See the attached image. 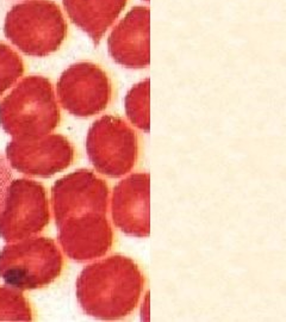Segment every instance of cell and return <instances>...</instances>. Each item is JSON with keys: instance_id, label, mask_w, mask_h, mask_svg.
Here are the masks:
<instances>
[{"instance_id": "obj_11", "label": "cell", "mask_w": 286, "mask_h": 322, "mask_svg": "<svg viewBox=\"0 0 286 322\" xmlns=\"http://www.w3.org/2000/svg\"><path fill=\"white\" fill-rule=\"evenodd\" d=\"M12 161L25 173L50 176L66 169L73 160V147L60 135H50L40 141H25L11 145Z\"/></svg>"}, {"instance_id": "obj_1", "label": "cell", "mask_w": 286, "mask_h": 322, "mask_svg": "<svg viewBox=\"0 0 286 322\" xmlns=\"http://www.w3.org/2000/svg\"><path fill=\"white\" fill-rule=\"evenodd\" d=\"M144 275L134 259L113 254L86 267L78 279V299L85 313L101 320L129 316L139 306Z\"/></svg>"}, {"instance_id": "obj_14", "label": "cell", "mask_w": 286, "mask_h": 322, "mask_svg": "<svg viewBox=\"0 0 286 322\" xmlns=\"http://www.w3.org/2000/svg\"><path fill=\"white\" fill-rule=\"evenodd\" d=\"M150 80L149 78L140 81L130 88L124 99V108L129 121L144 133L150 129Z\"/></svg>"}, {"instance_id": "obj_2", "label": "cell", "mask_w": 286, "mask_h": 322, "mask_svg": "<svg viewBox=\"0 0 286 322\" xmlns=\"http://www.w3.org/2000/svg\"><path fill=\"white\" fill-rule=\"evenodd\" d=\"M6 39L30 56L44 57L60 49L68 24L51 0H27L12 6L4 23Z\"/></svg>"}, {"instance_id": "obj_16", "label": "cell", "mask_w": 286, "mask_h": 322, "mask_svg": "<svg viewBox=\"0 0 286 322\" xmlns=\"http://www.w3.org/2000/svg\"><path fill=\"white\" fill-rule=\"evenodd\" d=\"M12 173L5 157L0 154V215L8 205L10 189H11Z\"/></svg>"}, {"instance_id": "obj_6", "label": "cell", "mask_w": 286, "mask_h": 322, "mask_svg": "<svg viewBox=\"0 0 286 322\" xmlns=\"http://www.w3.org/2000/svg\"><path fill=\"white\" fill-rule=\"evenodd\" d=\"M10 280L24 289L46 286L60 275L62 256L51 240L34 239L8 253Z\"/></svg>"}, {"instance_id": "obj_13", "label": "cell", "mask_w": 286, "mask_h": 322, "mask_svg": "<svg viewBox=\"0 0 286 322\" xmlns=\"http://www.w3.org/2000/svg\"><path fill=\"white\" fill-rule=\"evenodd\" d=\"M129 0H62L71 22L98 46L118 19Z\"/></svg>"}, {"instance_id": "obj_12", "label": "cell", "mask_w": 286, "mask_h": 322, "mask_svg": "<svg viewBox=\"0 0 286 322\" xmlns=\"http://www.w3.org/2000/svg\"><path fill=\"white\" fill-rule=\"evenodd\" d=\"M9 233L24 236L40 232L49 221V212L43 187L34 181L20 180L10 189Z\"/></svg>"}, {"instance_id": "obj_15", "label": "cell", "mask_w": 286, "mask_h": 322, "mask_svg": "<svg viewBox=\"0 0 286 322\" xmlns=\"http://www.w3.org/2000/svg\"><path fill=\"white\" fill-rule=\"evenodd\" d=\"M24 73V62L8 44L0 42V95L11 87Z\"/></svg>"}, {"instance_id": "obj_5", "label": "cell", "mask_w": 286, "mask_h": 322, "mask_svg": "<svg viewBox=\"0 0 286 322\" xmlns=\"http://www.w3.org/2000/svg\"><path fill=\"white\" fill-rule=\"evenodd\" d=\"M57 94L65 110L77 117H92L108 108L112 99L109 74L93 62H78L61 74Z\"/></svg>"}, {"instance_id": "obj_3", "label": "cell", "mask_w": 286, "mask_h": 322, "mask_svg": "<svg viewBox=\"0 0 286 322\" xmlns=\"http://www.w3.org/2000/svg\"><path fill=\"white\" fill-rule=\"evenodd\" d=\"M0 122L12 135L37 136L56 128L60 110L49 79H23L0 104Z\"/></svg>"}, {"instance_id": "obj_9", "label": "cell", "mask_w": 286, "mask_h": 322, "mask_svg": "<svg viewBox=\"0 0 286 322\" xmlns=\"http://www.w3.org/2000/svg\"><path fill=\"white\" fill-rule=\"evenodd\" d=\"M110 56L132 70L150 65V9L134 6L112 29L108 39Z\"/></svg>"}, {"instance_id": "obj_4", "label": "cell", "mask_w": 286, "mask_h": 322, "mask_svg": "<svg viewBox=\"0 0 286 322\" xmlns=\"http://www.w3.org/2000/svg\"><path fill=\"white\" fill-rule=\"evenodd\" d=\"M93 167L110 178L132 172L139 159V136L123 118L105 115L93 122L86 138Z\"/></svg>"}, {"instance_id": "obj_7", "label": "cell", "mask_w": 286, "mask_h": 322, "mask_svg": "<svg viewBox=\"0 0 286 322\" xmlns=\"http://www.w3.org/2000/svg\"><path fill=\"white\" fill-rule=\"evenodd\" d=\"M110 190L104 179L88 170H80L60 181L54 187L56 221L85 212L108 214Z\"/></svg>"}, {"instance_id": "obj_10", "label": "cell", "mask_w": 286, "mask_h": 322, "mask_svg": "<svg viewBox=\"0 0 286 322\" xmlns=\"http://www.w3.org/2000/svg\"><path fill=\"white\" fill-rule=\"evenodd\" d=\"M63 221L61 244L72 259L87 262L102 258L111 249L115 234L106 214L85 212Z\"/></svg>"}, {"instance_id": "obj_8", "label": "cell", "mask_w": 286, "mask_h": 322, "mask_svg": "<svg viewBox=\"0 0 286 322\" xmlns=\"http://www.w3.org/2000/svg\"><path fill=\"white\" fill-rule=\"evenodd\" d=\"M150 176L134 173L113 187L111 217L124 234L148 238L150 233Z\"/></svg>"}]
</instances>
